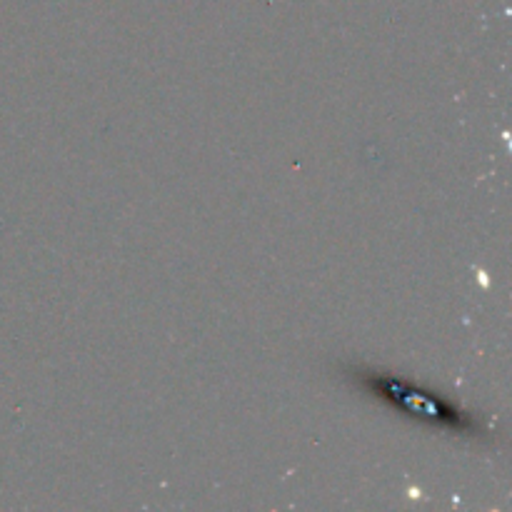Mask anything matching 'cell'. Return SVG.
I'll return each mask as SVG.
<instances>
[{
  "mask_svg": "<svg viewBox=\"0 0 512 512\" xmlns=\"http://www.w3.org/2000/svg\"><path fill=\"white\" fill-rule=\"evenodd\" d=\"M353 375L358 385H363L370 395L388 403L390 408L405 410L410 418L423 420V423L433 425V428L450 430V433L458 435H473V438L475 435H485V425L475 415L465 413L458 405L430 393V390H420L410 385L408 380L375 373V370L353 368Z\"/></svg>",
  "mask_w": 512,
  "mask_h": 512,
  "instance_id": "obj_1",
  "label": "cell"
}]
</instances>
